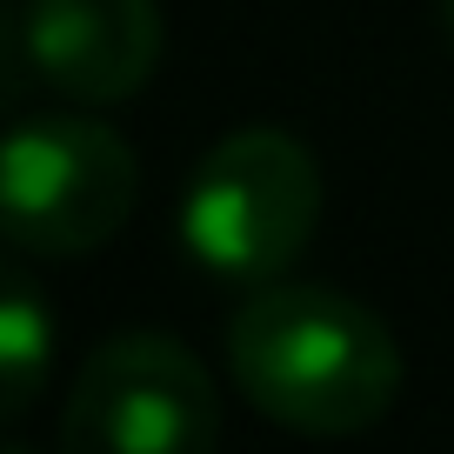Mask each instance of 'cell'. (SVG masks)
Here are the masks:
<instances>
[{
    "instance_id": "obj_5",
    "label": "cell",
    "mask_w": 454,
    "mask_h": 454,
    "mask_svg": "<svg viewBox=\"0 0 454 454\" xmlns=\"http://www.w3.org/2000/svg\"><path fill=\"white\" fill-rule=\"evenodd\" d=\"M14 47L67 100H134L160 67V0H20Z\"/></svg>"
},
{
    "instance_id": "obj_7",
    "label": "cell",
    "mask_w": 454,
    "mask_h": 454,
    "mask_svg": "<svg viewBox=\"0 0 454 454\" xmlns=\"http://www.w3.org/2000/svg\"><path fill=\"white\" fill-rule=\"evenodd\" d=\"M441 14H448V34H454V0H441Z\"/></svg>"
},
{
    "instance_id": "obj_3",
    "label": "cell",
    "mask_w": 454,
    "mask_h": 454,
    "mask_svg": "<svg viewBox=\"0 0 454 454\" xmlns=\"http://www.w3.org/2000/svg\"><path fill=\"white\" fill-rule=\"evenodd\" d=\"M141 200V168L128 141L81 114L27 121L7 141L0 168V207L7 234L27 254H94L128 227Z\"/></svg>"
},
{
    "instance_id": "obj_4",
    "label": "cell",
    "mask_w": 454,
    "mask_h": 454,
    "mask_svg": "<svg viewBox=\"0 0 454 454\" xmlns=\"http://www.w3.org/2000/svg\"><path fill=\"white\" fill-rule=\"evenodd\" d=\"M221 434L214 381L174 334L134 327L87 355L60 414L74 454H200Z\"/></svg>"
},
{
    "instance_id": "obj_2",
    "label": "cell",
    "mask_w": 454,
    "mask_h": 454,
    "mask_svg": "<svg viewBox=\"0 0 454 454\" xmlns=\"http://www.w3.org/2000/svg\"><path fill=\"white\" fill-rule=\"evenodd\" d=\"M321 221V168L287 128H241L194 168L181 241L221 281H274Z\"/></svg>"
},
{
    "instance_id": "obj_1",
    "label": "cell",
    "mask_w": 454,
    "mask_h": 454,
    "mask_svg": "<svg viewBox=\"0 0 454 454\" xmlns=\"http://www.w3.org/2000/svg\"><path fill=\"white\" fill-rule=\"evenodd\" d=\"M227 368L268 421L314 441L374 427L401 395V348L374 308L340 287L261 281L227 327Z\"/></svg>"
},
{
    "instance_id": "obj_6",
    "label": "cell",
    "mask_w": 454,
    "mask_h": 454,
    "mask_svg": "<svg viewBox=\"0 0 454 454\" xmlns=\"http://www.w3.org/2000/svg\"><path fill=\"white\" fill-rule=\"evenodd\" d=\"M47 348H54V314L41 308V287L20 268H7L0 281V421L14 427L41 401Z\"/></svg>"
}]
</instances>
